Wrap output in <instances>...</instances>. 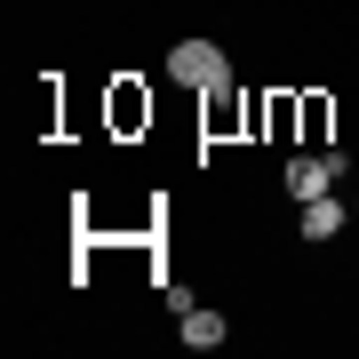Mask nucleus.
I'll return each instance as SVG.
<instances>
[{
    "label": "nucleus",
    "instance_id": "nucleus-1",
    "mask_svg": "<svg viewBox=\"0 0 359 359\" xmlns=\"http://www.w3.org/2000/svg\"><path fill=\"white\" fill-rule=\"evenodd\" d=\"M168 80H184V88H208V96H224V88H231V56L216 48V40H176V48H168Z\"/></svg>",
    "mask_w": 359,
    "mask_h": 359
},
{
    "label": "nucleus",
    "instance_id": "nucleus-2",
    "mask_svg": "<svg viewBox=\"0 0 359 359\" xmlns=\"http://www.w3.org/2000/svg\"><path fill=\"white\" fill-rule=\"evenodd\" d=\"M335 176H344V152H304V160H287V192H295V200L335 192Z\"/></svg>",
    "mask_w": 359,
    "mask_h": 359
},
{
    "label": "nucleus",
    "instance_id": "nucleus-3",
    "mask_svg": "<svg viewBox=\"0 0 359 359\" xmlns=\"http://www.w3.org/2000/svg\"><path fill=\"white\" fill-rule=\"evenodd\" d=\"M184 344H192V351H216V344H224V311L192 304V311H184Z\"/></svg>",
    "mask_w": 359,
    "mask_h": 359
},
{
    "label": "nucleus",
    "instance_id": "nucleus-4",
    "mask_svg": "<svg viewBox=\"0 0 359 359\" xmlns=\"http://www.w3.org/2000/svg\"><path fill=\"white\" fill-rule=\"evenodd\" d=\"M335 231H344V208H335V192L304 200V240H335Z\"/></svg>",
    "mask_w": 359,
    "mask_h": 359
}]
</instances>
